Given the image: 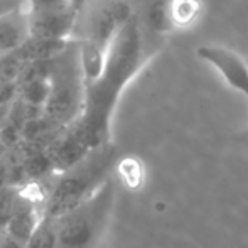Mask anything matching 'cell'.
<instances>
[{
  "instance_id": "6da1fadb",
  "label": "cell",
  "mask_w": 248,
  "mask_h": 248,
  "mask_svg": "<svg viewBox=\"0 0 248 248\" xmlns=\"http://www.w3.org/2000/svg\"><path fill=\"white\" fill-rule=\"evenodd\" d=\"M145 59L144 36L140 22L132 16L111 41L103 71L93 83L86 85L85 101L79 118L69 125L88 150L108 144L111 117L127 85L137 76Z\"/></svg>"
},
{
  "instance_id": "7a4b0ae2",
  "label": "cell",
  "mask_w": 248,
  "mask_h": 248,
  "mask_svg": "<svg viewBox=\"0 0 248 248\" xmlns=\"http://www.w3.org/2000/svg\"><path fill=\"white\" fill-rule=\"evenodd\" d=\"M118 164V149L111 142L92 149L68 169L56 172V179L43 201V216L59 218L92 198L96 191L113 177Z\"/></svg>"
},
{
  "instance_id": "3957f363",
  "label": "cell",
  "mask_w": 248,
  "mask_h": 248,
  "mask_svg": "<svg viewBox=\"0 0 248 248\" xmlns=\"http://www.w3.org/2000/svg\"><path fill=\"white\" fill-rule=\"evenodd\" d=\"M117 201L115 179L68 213L54 219L56 248H98L111 219Z\"/></svg>"
},
{
  "instance_id": "277c9868",
  "label": "cell",
  "mask_w": 248,
  "mask_h": 248,
  "mask_svg": "<svg viewBox=\"0 0 248 248\" xmlns=\"http://www.w3.org/2000/svg\"><path fill=\"white\" fill-rule=\"evenodd\" d=\"M85 78L79 64V41L71 39L54 58L49 76V96L43 117L54 128H68L79 118L85 101Z\"/></svg>"
},
{
  "instance_id": "5b68a950",
  "label": "cell",
  "mask_w": 248,
  "mask_h": 248,
  "mask_svg": "<svg viewBox=\"0 0 248 248\" xmlns=\"http://www.w3.org/2000/svg\"><path fill=\"white\" fill-rule=\"evenodd\" d=\"M198 56L216 69L225 83L248 101V62L236 51L216 44L198 47Z\"/></svg>"
},
{
  "instance_id": "8992f818",
  "label": "cell",
  "mask_w": 248,
  "mask_h": 248,
  "mask_svg": "<svg viewBox=\"0 0 248 248\" xmlns=\"http://www.w3.org/2000/svg\"><path fill=\"white\" fill-rule=\"evenodd\" d=\"M76 20H78V16L69 7L29 14L31 37L46 41H69Z\"/></svg>"
},
{
  "instance_id": "52a82bcc",
  "label": "cell",
  "mask_w": 248,
  "mask_h": 248,
  "mask_svg": "<svg viewBox=\"0 0 248 248\" xmlns=\"http://www.w3.org/2000/svg\"><path fill=\"white\" fill-rule=\"evenodd\" d=\"M41 218H43V204L36 201L31 193L17 189L5 233L26 243L31 233L39 225Z\"/></svg>"
},
{
  "instance_id": "ba28073f",
  "label": "cell",
  "mask_w": 248,
  "mask_h": 248,
  "mask_svg": "<svg viewBox=\"0 0 248 248\" xmlns=\"http://www.w3.org/2000/svg\"><path fill=\"white\" fill-rule=\"evenodd\" d=\"M29 37V14L24 5L0 17V56L17 51Z\"/></svg>"
},
{
  "instance_id": "9c48e42d",
  "label": "cell",
  "mask_w": 248,
  "mask_h": 248,
  "mask_svg": "<svg viewBox=\"0 0 248 248\" xmlns=\"http://www.w3.org/2000/svg\"><path fill=\"white\" fill-rule=\"evenodd\" d=\"M201 0H167V22L169 29H191L202 16Z\"/></svg>"
},
{
  "instance_id": "30bf717a",
  "label": "cell",
  "mask_w": 248,
  "mask_h": 248,
  "mask_svg": "<svg viewBox=\"0 0 248 248\" xmlns=\"http://www.w3.org/2000/svg\"><path fill=\"white\" fill-rule=\"evenodd\" d=\"M47 96H49V78L19 83V101H22L27 107L43 110Z\"/></svg>"
},
{
  "instance_id": "8fae6325",
  "label": "cell",
  "mask_w": 248,
  "mask_h": 248,
  "mask_svg": "<svg viewBox=\"0 0 248 248\" xmlns=\"http://www.w3.org/2000/svg\"><path fill=\"white\" fill-rule=\"evenodd\" d=\"M26 248H56V226L54 219L43 216L26 242Z\"/></svg>"
},
{
  "instance_id": "7c38bea8",
  "label": "cell",
  "mask_w": 248,
  "mask_h": 248,
  "mask_svg": "<svg viewBox=\"0 0 248 248\" xmlns=\"http://www.w3.org/2000/svg\"><path fill=\"white\" fill-rule=\"evenodd\" d=\"M16 191L17 189H14V187H0V235L5 233L7 230V223H9L10 211H12Z\"/></svg>"
},
{
  "instance_id": "4fadbf2b",
  "label": "cell",
  "mask_w": 248,
  "mask_h": 248,
  "mask_svg": "<svg viewBox=\"0 0 248 248\" xmlns=\"http://www.w3.org/2000/svg\"><path fill=\"white\" fill-rule=\"evenodd\" d=\"M22 5L29 14L36 12H47V10H59L66 9L68 2L66 0H22Z\"/></svg>"
},
{
  "instance_id": "5bb4252c",
  "label": "cell",
  "mask_w": 248,
  "mask_h": 248,
  "mask_svg": "<svg viewBox=\"0 0 248 248\" xmlns=\"http://www.w3.org/2000/svg\"><path fill=\"white\" fill-rule=\"evenodd\" d=\"M0 248H26V243L10 236L9 233H2L0 235Z\"/></svg>"
},
{
  "instance_id": "9a60e30c",
  "label": "cell",
  "mask_w": 248,
  "mask_h": 248,
  "mask_svg": "<svg viewBox=\"0 0 248 248\" xmlns=\"http://www.w3.org/2000/svg\"><path fill=\"white\" fill-rule=\"evenodd\" d=\"M22 5V0H0V17Z\"/></svg>"
},
{
  "instance_id": "2e32d148",
  "label": "cell",
  "mask_w": 248,
  "mask_h": 248,
  "mask_svg": "<svg viewBox=\"0 0 248 248\" xmlns=\"http://www.w3.org/2000/svg\"><path fill=\"white\" fill-rule=\"evenodd\" d=\"M66 2H68L69 9H71L73 12H75L76 16L79 17L83 14V10L86 9V5H88L90 0H66Z\"/></svg>"
},
{
  "instance_id": "e0dca14e",
  "label": "cell",
  "mask_w": 248,
  "mask_h": 248,
  "mask_svg": "<svg viewBox=\"0 0 248 248\" xmlns=\"http://www.w3.org/2000/svg\"><path fill=\"white\" fill-rule=\"evenodd\" d=\"M242 142H243V145H245V147L248 149V134L243 135V137H242Z\"/></svg>"
}]
</instances>
